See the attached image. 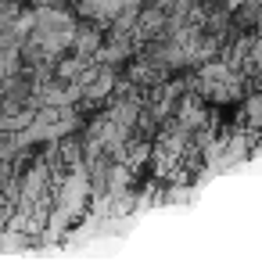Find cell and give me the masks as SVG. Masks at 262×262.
Wrapping results in <instances>:
<instances>
[{"label": "cell", "instance_id": "obj_1", "mask_svg": "<svg viewBox=\"0 0 262 262\" xmlns=\"http://www.w3.org/2000/svg\"><path fill=\"white\" fill-rule=\"evenodd\" d=\"M15 72V51H0V79Z\"/></svg>", "mask_w": 262, "mask_h": 262}]
</instances>
